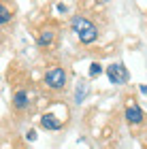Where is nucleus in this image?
Segmentation results:
<instances>
[{
	"instance_id": "nucleus-13",
	"label": "nucleus",
	"mask_w": 147,
	"mask_h": 149,
	"mask_svg": "<svg viewBox=\"0 0 147 149\" xmlns=\"http://www.w3.org/2000/svg\"><path fill=\"white\" fill-rule=\"evenodd\" d=\"M26 139L34 143V141H36V130H28V132H26Z\"/></svg>"
},
{
	"instance_id": "nucleus-8",
	"label": "nucleus",
	"mask_w": 147,
	"mask_h": 149,
	"mask_svg": "<svg viewBox=\"0 0 147 149\" xmlns=\"http://www.w3.org/2000/svg\"><path fill=\"white\" fill-rule=\"evenodd\" d=\"M28 92H24V90H17L15 94H13V107H15L17 111H22V109H26L28 107Z\"/></svg>"
},
{
	"instance_id": "nucleus-6",
	"label": "nucleus",
	"mask_w": 147,
	"mask_h": 149,
	"mask_svg": "<svg viewBox=\"0 0 147 149\" xmlns=\"http://www.w3.org/2000/svg\"><path fill=\"white\" fill-rule=\"evenodd\" d=\"M70 26H72V30H75L77 34H81L83 30H88L90 26H94V24H92L85 15H75V17H72V22H70Z\"/></svg>"
},
{
	"instance_id": "nucleus-11",
	"label": "nucleus",
	"mask_w": 147,
	"mask_h": 149,
	"mask_svg": "<svg viewBox=\"0 0 147 149\" xmlns=\"http://www.w3.org/2000/svg\"><path fill=\"white\" fill-rule=\"evenodd\" d=\"M102 72H105V68H102V64H100V62H92L90 64V79H96Z\"/></svg>"
},
{
	"instance_id": "nucleus-9",
	"label": "nucleus",
	"mask_w": 147,
	"mask_h": 149,
	"mask_svg": "<svg viewBox=\"0 0 147 149\" xmlns=\"http://www.w3.org/2000/svg\"><path fill=\"white\" fill-rule=\"evenodd\" d=\"M11 17H13L11 9H9V6H6L4 2H0V24H6V22H11Z\"/></svg>"
},
{
	"instance_id": "nucleus-10",
	"label": "nucleus",
	"mask_w": 147,
	"mask_h": 149,
	"mask_svg": "<svg viewBox=\"0 0 147 149\" xmlns=\"http://www.w3.org/2000/svg\"><path fill=\"white\" fill-rule=\"evenodd\" d=\"M85 92H88V81H81L79 83V87H77V94H75V100L79 104L83 102V98H85Z\"/></svg>"
},
{
	"instance_id": "nucleus-14",
	"label": "nucleus",
	"mask_w": 147,
	"mask_h": 149,
	"mask_svg": "<svg viewBox=\"0 0 147 149\" xmlns=\"http://www.w3.org/2000/svg\"><path fill=\"white\" fill-rule=\"evenodd\" d=\"M139 90H141V94H143V96H147V83H143L141 87H139Z\"/></svg>"
},
{
	"instance_id": "nucleus-4",
	"label": "nucleus",
	"mask_w": 147,
	"mask_h": 149,
	"mask_svg": "<svg viewBox=\"0 0 147 149\" xmlns=\"http://www.w3.org/2000/svg\"><path fill=\"white\" fill-rule=\"evenodd\" d=\"M53 40H56V30H53V28H45L41 34H38V47L47 49V47L53 45Z\"/></svg>"
},
{
	"instance_id": "nucleus-5",
	"label": "nucleus",
	"mask_w": 147,
	"mask_h": 149,
	"mask_svg": "<svg viewBox=\"0 0 147 149\" xmlns=\"http://www.w3.org/2000/svg\"><path fill=\"white\" fill-rule=\"evenodd\" d=\"M41 126L45 128V130H60L62 128V121L56 119V115H51V113H45L43 117H41Z\"/></svg>"
},
{
	"instance_id": "nucleus-12",
	"label": "nucleus",
	"mask_w": 147,
	"mask_h": 149,
	"mask_svg": "<svg viewBox=\"0 0 147 149\" xmlns=\"http://www.w3.org/2000/svg\"><path fill=\"white\" fill-rule=\"evenodd\" d=\"M56 9H58V13H62V15H64V13H68V6H66L64 2H58Z\"/></svg>"
},
{
	"instance_id": "nucleus-7",
	"label": "nucleus",
	"mask_w": 147,
	"mask_h": 149,
	"mask_svg": "<svg viewBox=\"0 0 147 149\" xmlns=\"http://www.w3.org/2000/svg\"><path fill=\"white\" fill-rule=\"evenodd\" d=\"M77 36H79V40H81L83 45L96 43V40H98V28H96V26H90L88 30H83L81 34H77Z\"/></svg>"
},
{
	"instance_id": "nucleus-1",
	"label": "nucleus",
	"mask_w": 147,
	"mask_h": 149,
	"mask_svg": "<svg viewBox=\"0 0 147 149\" xmlns=\"http://www.w3.org/2000/svg\"><path fill=\"white\" fill-rule=\"evenodd\" d=\"M45 85L51 87V90H62L66 85V70L60 68V66L47 70V74H45Z\"/></svg>"
},
{
	"instance_id": "nucleus-2",
	"label": "nucleus",
	"mask_w": 147,
	"mask_h": 149,
	"mask_svg": "<svg viewBox=\"0 0 147 149\" xmlns=\"http://www.w3.org/2000/svg\"><path fill=\"white\" fill-rule=\"evenodd\" d=\"M107 77H109V81L113 85H124V83H128L130 74H128L124 64H111L109 68H107Z\"/></svg>"
},
{
	"instance_id": "nucleus-3",
	"label": "nucleus",
	"mask_w": 147,
	"mask_h": 149,
	"mask_svg": "<svg viewBox=\"0 0 147 149\" xmlns=\"http://www.w3.org/2000/svg\"><path fill=\"white\" fill-rule=\"evenodd\" d=\"M143 117H145L143 109L139 104H128V107H126V119H128L130 124H141Z\"/></svg>"
}]
</instances>
